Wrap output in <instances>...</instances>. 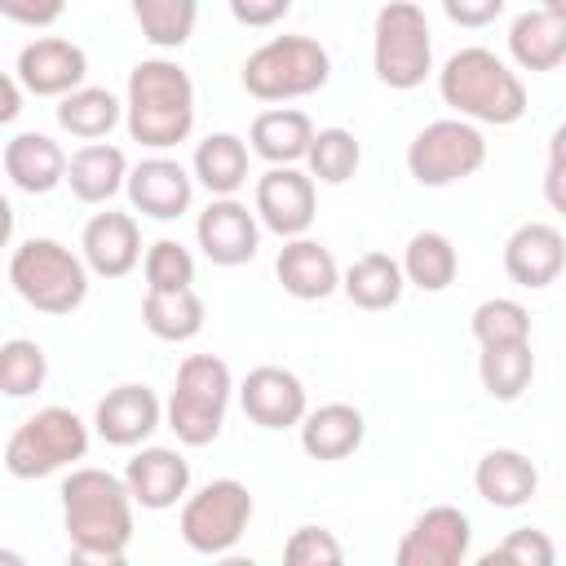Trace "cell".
I'll return each instance as SVG.
<instances>
[{
	"label": "cell",
	"instance_id": "obj_20",
	"mask_svg": "<svg viewBox=\"0 0 566 566\" xmlns=\"http://www.w3.org/2000/svg\"><path fill=\"white\" fill-rule=\"evenodd\" d=\"M124 486H128L133 504H142L150 513H164L177 500H186L190 460L181 451H172V447H142L124 469Z\"/></svg>",
	"mask_w": 566,
	"mask_h": 566
},
{
	"label": "cell",
	"instance_id": "obj_21",
	"mask_svg": "<svg viewBox=\"0 0 566 566\" xmlns=\"http://www.w3.org/2000/svg\"><path fill=\"white\" fill-rule=\"evenodd\" d=\"M274 274H279V283H283V292L296 296V301H323V296H332V292L340 287V265H336V256H332L318 239H305V234H296V239H287V243L279 248Z\"/></svg>",
	"mask_w": 566,
	"mask_h": 566
},
{
	"label": "cell",
	"instance_id": "obj_5",
	"mask_svg": "<svg viewBox=\"0 0 566 566\" xmlns=\"http://www.w3.org/2000/svg\"><path fill=\"white\" fill-rule=\"evenodd\" d=\"M9 283L40 314H71L88 296V265L57 239H27L9 256Z\"/></svg>",
	"mask_w": 566,
	"mask_h": 566
},
{
	"label": "cell",
	"instance_id": "obj_40",
	"mask_svg": "<svg viewBox=\"0 0 566 566\" xmlns=\"http://www.w3.org/2000/svg\"><path fill=\"white\" fill-rule=\"evenodd\" d=\"M283 562L287 566H340L345 548L327 526H296L283 544Z\"/></svg>",
	"mask_w": 566,
	"mask_h": 566
},
{
	"label": "cell",
	"instance_id": "obj_44",
	"mask_svg": "<svg viewBox=\"0 0 566 566\" xmlns=\"http://www.w3.org/2000/svg\"><path fill=\"white\" fill-rule=\"evenodd\" d=\"M18 115H22V84L18 75L0 71V124H13Z\"/></svg>",
	"mask_w": 566,
	"mask_h": 566
},
{
	"label": "cell",
	"instance_id": "obj_38",
	"mask_svg": "<svg viewBox=\"0 0 566 566\" xmlns=\"http://www.w3.org/2000/svg\"><path fill=\"white\" fill-rule=\"evenodd\" d=\"M142 270H146V292H172V287H190L195 283V256L177 239H155L146 248Z\"/></svg>",
	"mask_w": 566,
	"mask_h": 566
},
{
	"label": "cell",
	"instance_id": "obj_1",
	"mask_svg": "<svg viewBox=\"0 0 566 566\" xmlns=\"http://www.w3.org/2000/svg\"><path fill=\"white\" fill-rule=\"evenodd\" d=\"M62 526L71 539V562L119 566L133 539V495L124 478L106 469H71L62 482Z\"/></svg>",
	"mask_w": 566,
	"mask_h": 566
},
{
	"label": "cell",
	"instance_id": "obj_17",
	"mask_svg": "<svg viewBox=\"0 0 566 566\" xmlns=\"http://www.w3.org/2000/svg\"><path fill=\"white\" fill-rule=\"evenodd\" d=\"M562 265H566V239L548 221H522L504 243V274L526 292H544L548 283H557Z\"/></svg>",
	"mask_w": 566,
	"mask_h": 566
},
{
	"label": "cell",
	"instance_id": "obj_28",
	"mask_svg": "<svg viewBox=\"0 0 566 566\" xmlns=\"http://www.w3.org/2000/svg\"><path fill=\"white\" fill-rule=\"evenodd\" d=\"M402 265L389 256V252H363L345 265L340 274V292L358 305V310H389L402 301Z\"/></svg>",
	"mask_w": 566,
	"mask_h": 566
},
{
	"label": "cell",
	"instance_id": "obj_12",
	"mask_svg": "<svg viewBox=\"0 0 566 566\" xmlns=\"http://www.w3.org/2000/svg\"><path fill=\"white\" fill-rule=\"evenodd\" d=\"M473 544V522L455 504L424 509L398 544V566H460Z\"/></svg>",
	"mask_w": 566,
	"mask_h": 566
},
{
	"label": "cell",
	"instance_id": "obj_18",
	"mask_svg": "<svg viewBox=\"0 0 566 566\" xmlns=\"http://www.w3.org/2000/svg\"><path fill=\"white\" fill-rule=\"evenodd\" d=\"M164 424V402L146 385H115L93 411V429L111 447H142Z\"/></svg>",
	"mask_w": 566,
	"mask_h": 566
},
{
	"label": "cell",
	"instance_id": "obj_39",
	"mask_svg": "<svg viewBox=\"0 0 566 566\" xmlns=\"http://www.w3.org/2000/svg\"><path fill=\"white\" fill-rule=\"evenodd\" d=\"M495 562H513V566H553L557 562V548L544 531L535 526H522V531H509L491 553H482V566H495Z\"/></svg>",
	"mask_w": 566,
	"mask_h": 566
},
{
	"label": "cell",
	"instance_id": "obj_10",
	"mask_svg": "<svg viewBox=\"0 0 566 566\" xmlns=\"http://www.w3.org/2000/svg\"><path fill=\"white\" fill-rule=\"evenodd\" d=\"M486 164V137L469 119H433L424 124L407 146V172L416 186L442 190L464 177H473Z\"/></svg>",
	"mask_w": 566,
	"mask_h": 566
},
{
	"label": "cell",
	"instance_id": "obj_14",
	"mask_svg": "<svg viewBox=\"0 0 566 566\" xmlns=\"http://www.w3.org/2000/svg\"><path fill=\"white\" fill-rule=\"evenodd\" d=\"M239 407H243V416H248L252 424H261V429H296L301 416L310 411L301 376L287 371V367H274V363L252 367V371L243 376V385H239Z\"/></svg>",
	"mask_w": 566,
	"mask_h": 566
},
{
	"label": "cell",
	"instance_id": "obj_46",
	"mask_svg": "<svg viewBox=\"0 0 566 566\" xmlns=\"http://www.w3.org/2000/svg\"><path fill=\"white\" fill-rule=\"evenodd\" d=\"M9 239H13V208H9V199L0 195V248H9Z\"/></svg>",
	"mask_w": 566,
	"mask_h": 566
},
{
	"label": "cell",
	"instance_id": "obj_30",
	"mask_svg": "<svg viewBox=\"0 0 566 566\" xmlns=\"http://www.w3.org/2000/svg\"><path fill=\"white\" fill-rule=\"evenodd\" d=\"M402 279L416 283L420 292H447L460 274V256H455V243L442 234V230H420L407 239V252H402Z\"/></svg>",
	"mask_w": 566,
	"mask_h": 566
},
{
	"label": "cell",
	"instance_id": "obj_43",
	"mask_svg": "<svg viewBox=\"0 0 566 566\" xmlns=\"http://www.w3.org/2000/svg\"><path fill=\"white\" fill-rule=\"evenodd\" d=\"M287 9H292V0H230V18L239 27H256V31L283 22Z\"/></svg>",
	"mask_w": 566,
	"mask_h": 566
},
{
	"label": "cell",
	"instance_id": "obj_7",
	"mask_svg": "<svg viewBox=\"0 0 566 566\" xmlns=\"http://www.w3.org/2000/svg\"><path fill=\"white\" fill-rule=\"evenodd\" d=\"M371 66L385 88H420L433 71V35L429 18L416 0H389L380 4L371 22Z\"/></svg>",
	"mask_w": 566,
	"mask_h": 566
},
{
	"label": "cell",
	"instance_id": "obj_8",
	"mask_svg": "<svg viewBox=\"0 0 566 566\" xmlns=\"http://www.w3.org/2000/svg\"><path fill=\"white\" fill-rule=\"evenodd\" d=\"M84 451H88V424L71 407H40L9 433L4 469L18 482H35L84 460Z\"/></svg>",
	"mask_w": 566,
	"mask_h": 566
},
{
	"label": "cell",
	"instance_id": "obj_33",
	"mask_svg": "<svg viewBox=\"0 0 566 566\" xmlns=\"http://www.w3.org/2000/svg\"><path fill=\"white\" fill-rule=\"evenodd\" d=\"M478 380H482L486 398H495V402H517V398L531 389V380H535L531 340L482 349V354H478Z\"/></svg>",
	"mask_w": 566,
	"mask_h": 566
},
{
	"label": "cell",
	"instance_id": "obj_35",
	"mask_svg": "<svg viewBox=\"0 0 566 566\" xmlns=\"http://www.w3.org/2000/svg\"><path fill=\"white\" fill-rule=\"evenodd\" d=\"M305 164H310V177L323 181V186H345L358 164H363V146L349 128H314L310 137V150H305Z\"/></svg>",
	"mask_w": 566,
	"mask_h": 566
},
{
	"label": "cell",
	"instance_id": "obj_2",
	"mask_svg": "<svg viewBox=\"0 0 566 566\" xmlns=\"http://www.w3.org/2000/svg\"><path fill=\"white\" fill-rule=\"evenodd\" d=\"M124 124L128 137L146 150H168L190 137L195 128V84L181 62L146 57L128 71L124 93Z\"/></svg>",
	"mask_w": 566,
	"mask_h": 566
},
{
	"label": "cell",
	"instance_id": "obj_32",
	"mask_svg": "<svg viewBox=\"0 0 566 566\" xmlns=\"http://www.w3.org/2000/svg\"><path fill=\"white\" fill-rule=\"evenodd\" d=\"M119 119H124V102H119L111 88L80 84V88H71L66 97H57V124H62L71 137H80V142L106 137Z\"/></svg>",
	"mask_w": 566,
	"mask_h": 566
},
{
	"label": "cell",
	"instance_id": "obj_47",
	"mask_svg": "<svg viewBox=\"0 0 566 566\" xmlns=\"http://www.w3.org/2000/svg\"><path fill=\"white\" fill-rule=\"evenodd\" d=\"M0 562H9V566H22V553H13V548H0Z\"/></svg>",
	"mask_w": 566,
	"mask_h": 566
},
{
	"label": "cell",
	"instance_id": "obj_13",
	"mask_svg": "<svg viewBox=\"0 0 566 566\" xmlns=\"http://www.w3.org/2000/svg\"><path fill=\"white\" fill-rule=\"evenodd\" d=\"M195 239H199V248H203V256H208L212 265L234 270V265H248V261L256 256V248H261V221H256V212H248V203H239L234 195H217V199L199 212Z\"/></svg>",
	"mask_w": 566,
	"mask_h": 566
},
{
	"label": "cell",
	"instance_id": "obj_25",
	"mask_svg": "<svg viewBox=\"0 0 566 566\" xmlns=\"http://www.w3.org/2000/svg\"><path fill=\"white\" fill-rule=\"evenodd\" d=\"M4 177L27 195H49L66 181V150L49 133H18L4 146Z\"/></svg>",
	"mask_w": 566,
	"mask_h": 566
},
{
	"label": "cell",
	"instance_id": "obj_11",
	"mask_svg": "<svg viewBox=\"0 0 566 566\" xmlns=\"http://www.w3.org/2000/svg\"><path fill=\"white\" fill-rule=\"evenodd\" d=\"M256 221L279 234V239H296L314 226L318 212V195H314V177L301 172L296 164H270L256 177V199H252Z\"/></svg>",
	"mask_w": 566,
	"mask_h": 566
},
{
	"label": "cell",
	"instance_id": "obj_24",
	"mask_svg": "<svg viewBox=\"0 0 566 566\" xmlns=\"http://www.w3.org/2000/svg\"><path fill=\"white\" fill-rule=\"evenodd\" d=\"M509 53L522 71H557L566 62V13L562 9H526L509 27Z\"/></svg>",
	"mask_w": 566,
	"mask_h": 566
},
{
	"label": "cell",
	"instance_id": "obj_42",
	"mask_svg": "<svg viewBox=\"0 0 566 566\" xmlns=\"http://www.w3.org/2000/svg\"><path fill=\"white\" fill-rule=\"evenodd\" d=\"M504 4H509V0H442V13H447L455 27L478 31V27H491V22L504 13Z\"/></svg>",
	"mask_w": 566,
	"mask_h": 566
},
{
	"label": "cell",
	"instance_id": "obj_27",
	"mask_svg": "<svg viewBox=\"0 0 566 566\" xmlns=\"http://www.w3.org/2000/svg\"><path fill=\"white\" fill-rule=\"evenodd\" d=\"M310 137H314V124L305 111H292V106H274V111H261L248 128V150L261 155L265 164H301L305 150H310Z\"/></svg>",
	"mask_w": 566,
	"mask_h": 566
},
{
	"label": "cell",
	"instance_id": "obj_34",
	"mask_svg": "<svg viewBox=\"0 0 566 566\" xmlns=\"http://www.w3.org/2000/svg\"><path fill=\"white\" fill-rule=\"evenodd\" d=\"M128 9L155 49H181L199 22V0H128Z\"/></svg>",
	"mask_w": 566,
	"mask_h": 566
},
{
	"label": "cell",
	"instance_id": "obj_16",
	"mask_svg": "<svg viewBox=\"0 0 566 566\" xmlns=\"http://www.w3.org/2000/svg\"><path fill=\"white\" fill-rule=\"evenodd\" d=\"M124 190H128V203L150 217V221H177L181 212H190V199H195V177L168 159V155H150L142 164L128 168L124 177Z\"/></svg>",
	"mask_w": 566,
	"mask_h": 566
},
{
	"label": "cell",
	"instance_id": "obj_37",
	"mask_svg": "<svg viewBox=\"0 0 566 566\" xmlns=\"http://www.w3.org/2000/svg\"><path fill=\"white\" fill-rule=\"evenodd\" d=\"M49 376V358L35 340L13 336L0 345V394L4 398H31Z\"/></svg>",
	"mask_w": 566,
	"mask_h": 566
},
{
	"label": "cell",
	"instance_id": "obj_15",
	"mask_svg": "<svg viewBox=\"0 0 566 566\" xmlns=\"http://www.w3.org/2000/svg\"><path fill=\"white\" fill-rule=\"evenodd\" d=\"M88 75V53L75 40L40 35L18 53V84L35 97H66Z\"/></svg>",
	"mask_w": 566,
	"mask_h": 566
},
{
	"label": "cell",
	"instance_id": "obj_41",
	"mask_svg": "<svg viewBox=\"0 0 566 566\" xmlns=\"http://www.w3.org/2000/svg\"><path fill=\"white\" fill-rule=\"evenodd\" d=\"M66 13V0H0V18L18 27H53Z\"/></svg>",
	"mask_w": 566,
	"mask_h": 566
},
{
	"label": "cell",
	"instance_id": "obj_23",
	"mask_svg": "<svg viewBox=\"0 0 566 566\" xmlns=\"http://www.w3.org/2000/svg\"><path fill=\"white\" fill-rule=\"evenodd\" d=\"M296 429H301V451L310 460H345L367 438V420L354 402H323L305 411Z\"/></svg>",
	"mask_w": 566,
	"mask_h": 566
},
{
	"label": "cell",
	"instance_id": "obj_31",
	"mask_svg": "<svg viewBox=\"0 0 566 566\" xmlns=\"http://www.w3.org/2000/svg\"><path fill=\"white\" fill-rule=\"evenodd\" d=\"M142 323L150 336L181 345L203 332V301L195 287H172V292H146L142 301Z\"/></svg>",
	"mask_w": 566,
	"mask_h": 566
},
{
	"label": "cell",
	"instance_id": "obj_4",
	"mask_svg": "<svg viewBox=\"0 0 566 566\" xmlns=\"http://www.w3.org/2000/svg\"><path fill=\"white\" fill-rule=\"evenodd\" d=\"M234 394V376L217 354H186L164 407L168 429L177 433L181 447H208L221 438L226 407Z\"/></svg>",
	"mask_w": 566,
	"mask_h": 566
},
{
	"label": "cell",
	"instance_id": "obj_45",
	"mask_svg": "<svg viewBox=\"0 0 566 566\" xmlns=\"http://www.w3.org/2000/svg\"><path fill=\"white\" fill-rule=\"evenodd\" d=\"M548 203L562 208V133H553V146H548Z\"/></svg>",
	"mask_w": 566,
	"mask_h": 566
},
{
	"label": "cell",
	"instance_id": "obj_3",
	"mask_svg": "<svg viewBox=\"0 0 566 566\" xmlns=\"http://www.w3.org/2000/svg\"><path fill=\"white\" fill-rule=\"evenodd\" d=\"M438 93L442 102L469 119V124H495L509 128L526 115V84L517 71H509L504 57H495L482 44H469L451 53L438 71Z\"/></svg>",
	"mask_w": 566,
	"mask_h": 566
},
{
	"label": "cell",
	"instance_id": "obj_48",
	"mask_svg": "<svg viewBox=\"0 0 566 566\" xmlns=\"http://www.w3.org/2000/svg\"><path fill=\"white\" fill-rule=\"evenodd\" d=\"M535 9H562L566 13V0H535Z\"/></svg>",
	"mask_w": 566,
	"mask_h": 566
},
{
	"label": "cell",
	"instance_id": "obj_6",
	"mask_svg": "<svg viewBox=\"0 0 566 566\" xmlns=\"http://www.w3.org/2000/svg\"><path fill=\"white\" fill-rule=\"evenodd\" d=\"M332 80V57L310 35H274L243 57V88L256 102H296Z\"/></svg>",
	"mask_w": 566,
	"mask_h": 566
},
{
	"label": "cell",
	"instance_id": "obj_22",
	"mask_svg": "<svg viewBox=\"0 0 566 566\" xmlns=\"http://www.w3.org/2000/svg\"><path fill=\"white\" fill-rule=\"evenodd\" d=\"M473 491L491 504V509H522L535 500L539 491V469L531 455L513 451V447H495L478 460L473 469Z\"/></svg>",
	"mask_w": 566,
	"mask_h": 566
},
{
	"label": "cell",
	"instance_id": "obj_36",
	"mask_svg": "<svg viewBox=\"0 0 566 566\" xmlns=\"http://www.w3.org/2000/svg\"><path fill=\"white\" fill-rule=\"evenodd\" d=\"M469 332L478 340V349H491V345H517V340H531V310L513 296H491L473 310L469 318Z\"/></svg>",
	"mask_w": 566,
	"mask_h": 566
},
{
	"label": "cell",
	"instance_id": "obj_29",
	"mask_svg": "<svg viewBox=\"0 0 566 566\" xmlns=\"http://www.w3.org/2000/svg\"><path fill=\"white\" fill-rule=\"evenodd\" d=\"M195 181L217 199V195H234L248 181V142L234 133H208L195 146Z\"/></svg>",
	"mask_w": 566,
	"mask_h": 566
},
{
	"label": "cell",
	"instance_id": "obj_9",
	"mask_svg": "<svg viewBox=\"0 0 566 566\" xmlns=\"http://www.w3.org/2000/svg\"><path fill=\"white\" fill-rule=\"evenodd\" d=\"M248 522H252V491L239 478H212L208 486L186 495L177 531L190 553L221 557L243 539Z\"/></svg>",
	"mask_w": 566,
	"mask_h": 566
},
{
	"label": "cell",
	"instance_id": "obj_26",
	"mask_svg": "<svg viewBox=\"0 0 566 566\" xmlns=\"http://www.w3.org/2000/svg\"><path fill=\"white\" fill-rule=\"evenodd\" d=\"M128 177V159L119 146L111 142H88L66 159V186L80 203H106L124 190Z\"/></svg>",
	"mask_w": 566,
	"mask_h": 566
},
{
	"label": "cell",
	"instance_id": "obj_19",
	"mask_svg": "<svg viewBox=\"0 0 566 566\" xmlns=\"http://www.w3.org/2000/svg\"><path fill=\"white\" fill-rule=\"evenodd\" d=\"M80 256L97 279H124L142 261V230L128 212H93L80 234Z\"/></svg>",
	"mask_w": 566,
	"mask_h": 566
}]
</instances>
